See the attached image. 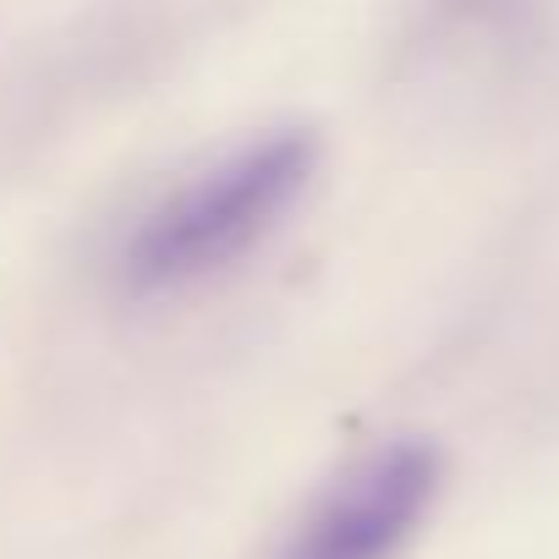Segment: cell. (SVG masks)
Wrapping results in <instances>:
<instances>
[{"instance_id":"1","label":"cell","mask_w":559,"mask_h":559,"mask_svg":"<svg viewBox=\"0 0 559 559\" xmlns=\"http://www.w3.org/2000/svg\"><path fill=\"white\" fill-rule=\"evenodd\" d=\"M319 176V138L308 127H274L138 214L116 252V280L127 297H181L230 274L252 247H263Z\"/></svg>"},{"instance_id":"2","label":"cell","mask_w":559,"mask_h":559,"mask_svg":"<svg viewBox=\"0 0 559 559\" xmlns=\"http://www.w3.org/2000/svg\"><path fill=\"white\" fill-rule=\"evenodd\" d=\"M444 488L433 439H390L352 461L297 521L280 559H395Z\"/></svg>"},{"instance_id":"3","label":"cell","mask_w":559,"mask_h":559,"mask_svg":"<svg viewBox=\"0 0 559 559\" xmlns=\"http://www.w3.org/2000/svg\"><path fill=\"white\" fill-rule=\"evenodd\" d=\"M537 7L543 0H417V45L423 50L483 45V39L526 23Z\"/></svg>"}]
</instances>
